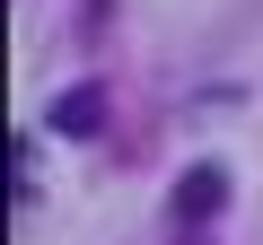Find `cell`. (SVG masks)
I'll list each match as a JSON object with an SVG mask.
<instances>
[{"instance_id":"cell-1","label":"cell","mask_w":263,"mask_h":245,"mask_svg":"<svg viewBox=\"0 0 263 245\" xmlns=\"http://www.w3.org/2000/svg\"><path fill=\"white\" fill-rule=\"evenodd\" d=\"M44 122H53V132H62V140H88V132H97V122H105V79H79V88H62Z\"/></svg>"},{"instance_id":"cell-2","label":"cell","mask_w":263,"mask_h":245,"mask_svg":"<svg viewBox=\"0 0 263 245\" xmlns=\"http://www.w3.org/2000/svg\"><path fill=\"white\" fill-rule=\"evenodd\" d=\"M228 201V175L219 167H184V184H176V219H211Z\"/></svg>"}]
</instances>
